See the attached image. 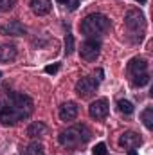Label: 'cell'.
I'll return each mask as SVG.
<instances>
[{
	"mask_svg": "<svg viewBox=\"0 0 153 155\" xmlns=\"http://www.w3.org/2000/svg\"><path fill=\"white\" fill-rule=\"evenodd\" d=\"M137 2H141V4H146V0H137Z\"/></svg>",
	"mask_w": 153,
	"mask_h": 155,
	"instance_id": "obj_26",
	"label": "cell"
},
{
	"mask_svg": "<svg viewBox=\"0 0 153 155\" xmlns=\"http://www.w3.org/2000/svg\"><path fill=\"white\" fill-rule=\"evenodd\" d=\"M132 83H133V87H144V85H148V83H150V74H148V72L137 74V76H133Z\"/></svg>",
	"mask_w": 153,
	"mask_h": 155,
	"instance_id": "obj_17",
	"label": "cell"
},
{
	"mask_svg": "<svg viewBox=\"0 0 153 155\" xmlns=\"http://www.w3.org/2000/svg\"><path fill=\"white\" fill-rule=\"evenodd\" d=\"M94 155H106V146H105V143L96 144V148H94Z\"/></svg>",
	"mask_w": 153,
	"mask_h": 155,
	"instance_id": "obj_21",
	"label": "cell"
},
{
	"mask_svg": "<svg viewBox=\"0 0 153 155\" xmlns=\"http://www.w3.org/2000/svg\"><path fill=\"white\" fill-rule=\"evenodd\" d=\"M27 135H29L31 139H40V137L47 135V124L41 123V121H34V123H31L29 128H27Z\"/></svg>",
	"mask_w": 153,
	"mask_h": 155,
	"instance_id": "obj_10",
	"label": "cell"
},
{
	"mask_svg": "<svg viewBox=\"0 0 153 155\" xmlns=\"http://www.w3.org/2000/svg\"><path fill=\"white\" fill-rule=\"evenodd\" d=\"M88 139H90V132H88V128L85 124L72 126V128H69V130H65V132L60 134V144L61 146H67V148L81 146Z\"/></svg>",
	"mask_w": 153,
	"mask_h": 155,
	"instance_id": "obj_3",
	"label": "cell"
},
{
	"mask_svg": "<svg viewBox=\"0 0 153 155\" xmlns=\"http://www.w3.org/2000/svg\"><path fill=\"white\" fill-rule=\"evenodd\" d=\"M99 51H101V45L99 41L96 40H86L81 43V49H79V54L85 61H96L97 56H99Z\"/></svg>",
	"mask_w": 153,
	"mask_h": 155,
	"instance_id": "obj_6",
	"label": "cell"
},
{
	"mask_svg": "<svg viewBox=\"0 0 153 155\" xmlns=\"http://www.w3.org/2000/svg\"><path fill=\"white\" fill-rule=\"evenodd\" d=\"M141 143H142V137L137 132H124L119 139V144L126 150H135L137 146H141Z\"/></svg>",
	"mask_w": 153,
	"mask_h": 155,
	"instance_id": "obj_8",
	"label": "cell"
},
{
	"mask_svg": "<svg viewBox=\"0 0 153 155\" xmlns=\"http://www.w3.org/2000/svg\"><path fill=\"white\" fill-rule=\"evenodd\" d=\"M31 9L34 15L43 16L50 11V0H31Z\"/></svg>",
	"mask_w": 153,
	"mask_h": 155,
	"instance_id": "obj_13",
	"label": "cell"
},
{
	"mask_svg": "<svg viewBox=\"0 0 153 155\" xmlns=\"http://www.w3.org/2000/svg\"><path fill=\"white\" fill-rule=\"evenodd\" d=\"M117 108H119V112L121 114H126V116H130V114H133V105L130 103V101H126V99H121L119 103H117Z\"/></svg>",
	"mask_w": 153,
	"mask_h": 155,
	"instance_id": "obj_16",
	"label": "cell"
},
{
	"mask_svg": "<svg viewBox=\"0 0 153 155\" xmlns=\"http://www.w3.org/2000/svg\"><path fill=\"white\" fill-rule=\"evenodd\" d=\"M15 5H16V0H0V11H2V13L11 11Z\"/></svg>",
	"mask_w": 153,
	"mask_h": 155,
	"instance_id": "obj_19",
	"label": "cell"
},
{
	"mask_svg": "<svg viewBox=\"0 0 153 155\" xmlns=\"http://www.w3.org/2000/svg\"><path fill=\"white\" fill-rule=\"evenodd\" d=\"M34 103L29 96L18 92H7L0 97V123L13 126L33 114Z\"/></svg>",
	"mask_w": 153,
	"mask_h": 155,
	"instance_id": "obj_1",
	"label": "cell"
},
{
	"mask_svg": "<svg viewBox=\"0 0 153 155\" xmlns=\"http://www.w3.org/2000/svg\"><path fill=\"white\" fill-rule=\"evenodd\" d=\"M128 155H139V152H137V150H130V152H128Z\"/></svg>",
	"mask_w": 153,
	"mask_h": 155,
	"instance_id": "obj_24",
	"label": "cell"
},
{
	"mask_svg": "<svg viewBox=\"0 0 153 155\" xmlns=\"http://www.w3.org/2000/svg\"><path fill=\"white\" fill-rule=\"evenodd\" d=\"M128 71H130L132 76L142 74V72L148 71V63H146V60H142V58H133V60L130 61V65H128Z\"/></svg>",
	"mask_w": 153,
	"mask_h": 155,
	"instance_id": "obj_11",
	"label": "cell"
},
{
	"mask_svg": "<svg viewBox=\"0 0 153 155\" xmlns=\"http://www.w3.org/2000/svg\"><path fill=\"white\" fill-rule=\"evenodd\" d=\"M108 101L105 99V97H99V99H96L94 103H90V107H88V114L94 117V119H105V117L108 116Z\"/></svg>",
	"mask_w": 153,
	"mask_h": 155,
	"instance_id": "obj_7",
	"label": "cell"
},
{
	"mask_svg": "<svg viewBox=\"0 0 153 155\" xmlns=\"http://www.w3.org/2000/svg\"><path fill=\"white\" fill-rule=\"evenodd\" d=\"M67 5H69V9H70V11H74V9H77V5H79V0H69V2H67Z\"/></svg>",
	"mask_w": 153,
	"mask_h": 155,
	"instance_id": "obj_23",
	"label": "cell"
},
{
	"mask_svg": "<svg viewBox=\"0 0 153 155\" xmlns=\"http://www.w3.org/2000/svg\"><path fill=\"white\" fill-rule=\"evenodd\" d=\"M141 117H142V123H144V126L151 130V128H153V108H151V107H148V108L142 112V116H141Z\"/></svg>",
	"mask_w": 153,
	"mask_h": 155,
	"instance_id": "obj_18",
	"label": "cell"
},
{
	"mask_svg": "<svg viewBox=\"0 0 153 155\" xmlns=\"http://www.w3.org/2000/svg\"><path fill=\"white\" fill-rule=\"evenodd\" d=\"M25 155H45V148H43L41 143L34 141V143H31V144L25 148Z\"/></svg>",
	"mask_w": 153,
	"mask_h": 155,
	"instance_id": "obj_15",
	"label": "cell"
},
{
	"mask_svg": "<svg viewBox=\"0 0 153 155\" xmlns=\"http://www.w3.org/2000/svg\"><path fill=\"white\" fill-rule=\"evenodd\" d=\"M60 71V63H54V65H47L45 67V72L47 74H56Z\"/></svg>",
	"mask_w": 153,
	"mask_h": 155,
	"instance_id": "obj_22",
	"label": "cell"
},
{
	"mask_svg": "<svg viewBox=\"0 0 153 155\" xmlns=\"http://www.w3.org/2000/svg\"><path fill=\"white\" fill-rule=\"evenodd\" d=\"M58 2H60V4H67L69 0H58Z\"/></svg>",
	"mask_w": 153,
	"mask_h": 155,
	"instance_id": "obj_25",
	"label": "cell"
},
{
	"mask_svg": "<svg viewBox=\"0 0 153 155\" xmlns=\"http://www.w3.org/2000/svg\"><path fill=\"white\" fill-rule=\"evenodd\" d=\"M97 85H99V83H97L96 78H90V76L81 78L76 83V94L79 97H90V96L97 90Z\"/></svg>",
	"mask_w": 153,
	"mask_h": 155,
	"instance_id": "obj_5",
	"label": "cell"
},
{
	"mask_svg": "<svg viewBox=\"0 0 153 155\" xmlns=\"http://www.w3.org/2000/svg\"><path fill=\"white\" fill-rule=\"evenodd\" d=\"M110 29V20L108 16L101 15V13H94L88 15L83 22H81V33L88 38H99L103 36L106 31Z\"/></svg>",
	"mask_w": 153,
	"mask_h": 155,
	"instance_id": "obj_2",
	"label": "cell"
},
{
	"mask_svg": "<svg viewBox=\"0 0 153 155\" xmlns=\"http://www.w3.org/2000/svg\"><path fill=\"white\" fill-rule=\"evenodd\" d=\"M72 51H74V38H72L70 33H67V36H65V54H70Z\"/></svg>",
	"mask_w": 153,
	"mask_h": 155,
	"instance_id": "obj_20",
	"label": "cell"
},
{
	"mask_svg": "<svg viewBox=\"0 0 153 155\" xmlns=\"http://www.w3.org/2000/svg\"><path fill=\"white\" fill-rule=\"evenodd\" d=\"M0 78H2V72H0Z\"/></svg>",
	"mask_w": 153,
	"mask_h": 155,
	"instance_id": "obj_27",
	"label": "cell"
},
{
	"mask_svg": "<svg viewBox=\"0 0 153 155\" xmlns=\"http://www.w3.org/2000/svg\"><path fill=\"white\" fill-rule=\"evenodd\" d=\"M79 114V108H77V105L74 101H67V103H63L61 107H60V119L61 121H74Z\"/></svg>",
	"mask_w": 153,
	"mask_h": 155,
	"instance_id": "obj_9",
	"label": "cell"
},
{
	"mask_svg": "<svg viewBox=\"0 0 153 155\" xmlns=\"http://www.w3.org/2000/svg\"><path fill=\"white\" fill-rule=\"evenodd\" d=\"M15 58H16V47L15 45H9V43L0 45V61L2 63H9Z\"/></svg>",
	"mask_w": 153,
	"mask_h": 155,
	"instance_id": "obj_12",
	"label": "cell"
},
{
	"mask_svg": "<svg viewBox=\"0 0 153 155\" xmlns=\"http://www.w3.org/2000/svg\"><path fill=\"white\" fill-rule=\"evenodd\" d=\"M4 33L5 35H13V36H20V35H24L25 33V29H24V25L20 24V22H11L7 27H4Z\"/></svg>",
	"mask_w": 153,
	"mask_h": 155,
	"instance_id": "obj_14",
	"label": "cell"
},
{
	"mask_svg": "<svg viewBox=\"0 0 153 155\" xmlns=\"http://www.w3.org/2000/svg\"><path fill=\"white\" fill-rule=\"evenodd\" d=\"M124 24H126V27H128L132 33H135V35L139 33V38L142 36L144 27H146V20H144V15H142L141 11H137V9L128 11L126 16H124Z\"/></svg>",
	"mask_w": 153,
	"mask_h": 155,
	"instance_id": "obj_4",
	"label": "cell"
}]
</instances>
